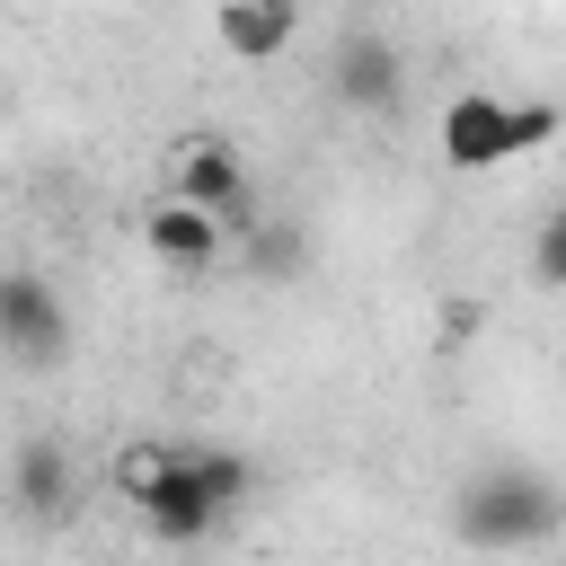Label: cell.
Listing matches in <instances>:
<instances>
[{
    "mask_svg": "<svg viewBox=\"0 0 566 566\" xmlns=\"http://www.w3.org/2000/svg\"><path fill=\"white\" fill-rule=\"evenodd\" d=\"M336 97H345L354 115H389V106L407 97V62H398V44L371 35V27H354V35L336 44Z\"/></svg>",
    "mask_w": 566,
    "mask_h": 566,
    "instance_id": "8992f818",
    "label": "cell"
},
{
    "mask_svg": "<svg viewBox=\"0 0 566 566\" xmlns=\"http://www.w3.org/2000/svg\"><path fill=\"white\" fill-rule=\"evenodd\" d=\"M115 486L133 495L142 531L168 539V548H195V539H212V522H221V504H212V495L195 486V469H186V442H133V451L115 460Z\"/></svg>",
    "mask_w": 566,
    "mask_h": 566,
    "instance_id": "3957f363",
    "label": "cell"
},
{
    "mask_svg": "<svg viewBox=\"0 0 566 566\" xmlns=\"http://www.w3.org/2000/svg\"><path fill=\"white\" fill-rule=\"evenodd\" d=\"M142 248L168 265V274H212L221 265V248H230V230L212 221V212H195V203H159V212H142Z\"/></svg>",
    "mask_w": 566,
    "mask_h": 566,
    "instance_id": "52a82bcc",
    "label": "cell"
},
{
    "mask_svg": "<svg viewBox=\"0 0 566 566\" xmlns=\"http://www.w3.org/2000/svg\"><path fill=\"white\" fill-rule=\"evenodd\" d=\"M292 27H301V0H221V18H212L230 62H274L292 44Z\"/></svg>",
    "mask_w": 566,
    "mask_h": 566,
    "instance_id": "9c48e42d",
    "label": "cell"
},
{
    "mask_svg": "<svg viewBox=\"0 0 566 566\" xmlns=\"http://www.w3.org/2000/svg\"><path fill=\"white\" fill-rule=\"evenodd\" d=\"M557 133H566V115L548 97H486V88H460L442 106V124H433L451 168H495V159H522V150H539Z\"/></svg>",
    "mask_w": 566,
    "mask_h": 566,
    "instance_id": "7a4b0ae2",
    "label": "cell"
},
{
    "mask_svg": "<svg viewBox=\"0 0 566 566\" xmlns=\"http://www.w3.org/2000/svg\"><path fill=\"white\" fill-rule=\"evenodd\" d=\"M566 522V504H557V486L539 478V469H522V460H495V469H469L460 478V495H451V531L469 539V548H486V557H513V548H539L548 531Z\"/></svg>",
    "mask_w": 566,
    "mask_h": 566,
    "instance_id": "6da1fadb",
    "label": "cell"
},
{
    "mask_svg": "<svg viewBox=\"0 0 566 566\" xmlns=\"http://www.w3.org/2000/svg\"><path fill=\"white\" fill-rule=\"evenodd\" d=\"M9 504H18L27 522H62V513H71V442H53V433L18 442V460H9Z\"/></svg>",
    "mask_w": 566,
    "mask_h": 566,
    "instance_id": "ba28073f",
    "label": "cell"
},
{
    "mask_svg": "<svg viewBox=\"0 0 566 566\" xmlns=\"http://www.w3.org/2000/svg\"><path fill=\"white\" fill-rule=\"evenodd\" d=\"M265 274H292L301 265V230H283V221H256V248H248Z\"/></svg>",
    "mask_w": 566,
    "mask_h": 566,
    "instance_id": "7c38bea8",
    "label": "cell"
},
{
    "mask_svg": "<svg viewBox=\"0 0 566 566\" xmlns=\"http://www.w3.org/2000/svg\"><path fill=\"white\" fill-rule=\"evenodd\" d=\"M62 345H71V318H62L53 283L27 274V265H9L0 274V354H18L27 371H44V363H62Z\"/></svg>",
    "mask_w": 566,
    "mask_h": 566,
    "instance_id": "5b68a950",
    "label": "cell"
},
{
    "mask_svg": "<svg viewBox=\"0 0 566 566\" xmlns=\"http://www.w3.org/2000/svg\"><path fill=\"white\" fill-rule=\"evenodd\" d=\"M186 469H195V486L221 504V522L248 504V486H256V469H248V451H230V442H186Z\"/></svg>",
    "mask_w": 566,
    "mask_h": 566,
    "instance_id": "30bf717a",
    "label": "cell"
},
{
    "mask_svg": "<svg viewBox=\"0 0 566 566\" xmlns=\"http://www.w3.org/2000/svg\"><path fill=\"white\" fill-rule=\"evenodd\" d=\"M177 203L212 212L221 230H256V195H248V159L221 142V133H186L177 150Z\"/></svg>",
    "mask_w": 566,
    "mask_h": 566,
    "instance_id": "277c9868",
    "label": "cell"
},
{
    "mask_svg": "<svg viewBox=\"0 0 566 566\" xmlns=\"http://www.w3.org/2000/svg\"><path fill=\"white\" fill-rule=\"evenodd\" d=\"M531 283H548V292H566V203L539 221V239H531Z\"/></svg>",
    "mask_w": 566,
    "mask_h": 566,
    "instance_id": "8fae6325",
    "label": "cell"
}]
</instances>
